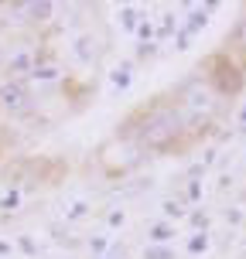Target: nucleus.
Returning a JSON list of instances; mask_svg holds the SVG:
<instances>
[{
    "label": "nucleus",
    "mask_w": 246,
    "mask_h": 259,
    "mask_svg": "<svg viewBox=\"0 0 246 259\" xmlns=\"http://www.w3.org/2000/svg\"><path fill=\"white\" fill-rule=\"evenodd\" d=\"M34 96H31V82L27 78H7L0 82V109L7 113H31Z\"/></svg>",
    "instance_id": "f257e3e1"
},
{
    "label": "nucleus",
    "mask_w": 246,
    "mask_h": 259,
    "mask_svg": "<svg viewBox=\"0 0 246 259\" xmlns=\"http://www.w3.org/2000/svg\"><path fill=\"white\" fill-rule=\"evenodd\" d=\"M178 99L192 109H205L208 99H212V85H208L202 75H192L185 85H178Z\"/></svg>",
    "instance_id": "f03ea898"
},
{
    "label": "nucleus",
    "mask_w": 246,
    "mask_h": 259,
    "mask_svg": "<svg viewBox=\"0 0 246 259\" xmlns=\"http://www.w3.org/2000/svg\"><path fill=\"white\" fill-rule=\"evenodd\" d=\"M31 68H34V62H31V52H17V55H11V62H7V72H11V78H27V75H31Z\"/></svg>",
    "instance_id": "7ed1b4c3"
},
{
    "label": "nucleus",
    "mask_w": 246,
    "mask_h": 259,
    "mask_svg": "<svg viewBox=\"0 0 246 259\" xmlns=\"http://www.w3.org/2000/svg\"><path fill=\"white\" fill-rule=\"evenodd\" d=\"M208 17H212V14H205L202 7H188V21H185L182 27H185V31H188V34L195 38L198 31H205V27H208Z\"/></svg>",
    "instance_id": "20e7f679"
},
{
    "label": "nucleus",
    "mask_w": 246,
    "mask_h": 259,
    "mask_svg": "<svg viewBox=\"0 0 246 259\" xmlns=\"http://www.w3.org/2000/svg\"><path fill=\"white\" fill-rule=\"evenodd\" d=\"M58 75H62L58 65H38V68H31L27 82H45V85H48V82H58Z\"/></svg>",
    "instance_id": "39448f33"
},
{
    "label": "nucleus",
    "mask_w": 246,
    "mask_h": 259,
    "mask_svg": "<svg viewBox=\"0 0 246 259\" xmlns=\"http://www.w3.org/2000/svg\"><path fill=\"white\" fill-rule=\"evenodd\" d=\"M120 27H123V31H137V24H140V7H120Z\"/></svg>",
    "instance_id": "423d86ee"
},
{
    "label": "nucleus",
    "mask_w": 246,
    "mask_h": 259,
    "mask_svg": "<svg viewBox=\"0 0 246 259\" xmlns=\"http://www.w3.org/2000/svg\"><path fill=\"white\" fill-rule=\"evenodd\" d=\"M171 239H174V229H171L168 222H154V225H151V242H157V246H168Z\"/></svg>",
    "instance_id": "0eeeda50"
},
{
    "label": "nucleus",
    "mask_w": 246,
    "mask_h": 259,
    "mask_svg": "<svg viewBox=\"0 0 246 259\" xmlns=\"http://www.w3.org/2000/svg\"><path fill=\"white\" fill-rule=\"evenodd\" d=\"M178 27H182V24H178V17H174V14H164L161 24H154V38H171Z\"/></svg>",
    "instance_id": "6e6552de"
},
{
    "label": "nucleus",
    "mask_w": 246,
    "mask_h": 259,
    "mask_svg": "<svg viewBox=\"0 0 246 259\" xmlns=\"http://www.w3.org/2000/svg\"><path fill=\"white\" fill-rule=\"evenodd\" d=\"M130 82H133V75H130V62H123L113 72V89H130Z\"/></svg>",
    "instance_id": "1a4fd4ad"
},
{
    "label": "nucleus",
    "mask_w": 246,
    "mask_h": 259,
    "mask_svg": "<svg viewBox=\"0 0 246 259\" xmlns=\"http://www.w3.org/2000/svg\"><path fill=\"white\" fill-rule=\"evenodd\" d=\"M133 34L140 38V45L154 41V21H151V17H140V24H137V31H133Z\"/></svg>",
    "instance_id": "9d476101"
},
{
    "label": "nucleus",
    "mask_w": 246,
    "mask_h": 259,
    "mask_svg": "<svg viewBox=\"0 0 246 259\" xmlns=\"http://www.w3.org/2000/svg\"><path fill=\"white\" fill-rule=\"evenodd\" d=\"M144 259H174V249H171V246H157V242H151V246H147V252H144Z\"/></svg>",
    "instance_id": "9b49d317"
},
{
    "label": "nucleus",
    "mask_w": 246,
    "mask_h": 259,
    "mask_svg": "<svg viewBox=\"0 0 246 259\" xmlns=\"http://www.w3.org/2000/svg\"><path fill=\"white\" fill-rule=\"evenodd\" d=\"M161 211H164V219H185V208H182V201H174V198H168L164 205H161Z\"/></svg>",
    "instance_id": "f8f14e48"
},
{
    "label": "nucleus",
    "mask_w": 246,
    "mask_h": 259,
    "mask_svg": "<svg viewBox=\"0 0 246 259\" xmlns=\"http://www.w3.org/2000/svg\"><path fill=\"white\" fill-rule=\"evenodd\" d=\"M205 249H208V232H195L192 239H188V252L198 256V252H205Z\"/></svg>",
    "instance_id": "ddd939ff"
},
{
    "label": "nucleus",
    "mask_w": 246,
    "mask_h": 259,
    "mask_svg": "<svg viewBox=\"0 0 246 259\" xmlns=\"http://www.w3.org/2000/svg\"><path fill=\"white\" fill-rule=\"evenodd\" d=\"M178 201H202V181H188V188Z\"/></svg>",
    "instance_id": "4468645a"
},
{
    "label": "nucleus",
    "mask_w": 246,
    "mask_h": 259,
    "mask_svg": "<svg viewBox=\"0 0 246 259\" xmlns=\"http://www.w3.org/2000/svg\"><path fill=\"white\" fill-rule=\"evenodd\" d=\"M188 222H192L195 232H208V211H192V215H188Z\"/></svg>",
    "instance_id": "2eb2a0df"
},
{
    "label": "nucleus",
    "mask_w": 246,
    "mask_h": 259,
    "mask_svg": "<svg viewBox=\"0 0 246 259\" xmlns=\"http://www.w3.org/2000/svg\"><path fill=\"white\" fill-rule=\"evenodd\" d=\"M0 208H4V211H17V208H21V191H7L4 194V198H0Z\"/></svg>",
    "instance_id": "dca6fc26"
},
{
    "label": "nucleus",
    "mask_w": 246,
    "mask_h": 259,
    "mask_svg": "<svg viewBox=\"0 0 246 259\" xmlns=\"http://www.w3.org/2000/svg\"><path fill=\"white\" fill-rule=\"evenodd\" d=\"M174 48H178V52H188V48H192V34H188L185 27L174 31Z\"/></svg>",
    "instance_id": "f3484780"
},
{
    "label": "nucleus",
    "mask_w": 246,
    "mask_h": 259,
    "mask_svg": "<svg viewBox=\"0 0 246 259\" xmlns=\"http://www.w3.org/2000/svg\"><path fill=\"white\" fill-rule=\"evenodd\" d=\"M86 211H89V205H86V201H72V205H68V211H65V219H82V215H86Z\"/></svg>",
    "instance_id": "a211bd4d"
},
{
    "label": "nucleus",
    "mask_w": 246,
    "mask_h": 259,
    "mask_svg": "<svg viewBox=\"0 0 246 259\" xmlns=\"http://www.w3.org/2000/svg\"><path fill=\"white\" fill-rule=\"evenodd\" d=\"M89 249L96 252V256H106V252H110V239H103V235H96V239H89Z\"/></svg>",
    "instance_id": "6ab92c4d"
},
{
    "label": "nucleus",
    "mask_w": 246,
    "mask_h": 259,
    "mask_svg": "<svg viewBox=\"0 0 246 259\" xmlns=\"http://www.w3.org/2000/svg\"><path fill=\"white\" fill-rule=\"evenodd\" d=\"M17 246H21V252H27V256H34V252H38V242H34L31 235H21V242H17Z\"/></svg>",
    "instance_id": "aec40b11"
},
{
    "label": "nucleus",
    "mask_w": 246,
    "mask_h": 259,
    "mask_svg": "<svg viewBox=\"0 0 246 259\" xmlns=\"http://www.w3.org/2000/svg\"><path fill=\"white\" fill-rule=\"evenodd\" d=\"M157 52V41H147V45H137V58H147V55Z\"/></svg>",
    "instance_id": "412c9836"
},
{
    "label": "nucleus",
    "mask_w": 246,
    "mask_h": 259,
    "mask_svg": "<svg viewBox=\"0 0 246 259\" xmlns=\"http://www.w3.org/2000/svg\"><path fill=\"white\" fill-rule=\"evenodd\" d=\"M202 174H205V167L202 164H192L188 167V181H202Z\"/></svg>",
    "instance_id": "4be33fe9"
},
{
    "label": "nucleus",
    "mask_w": 246,
    "mask_h": 259,
    "mask_svg": "<svg viewBox=\"0 0 246 259\" xmlns=\"http://www.w3.org/2000/svg\"><path fill=\"white\" fill-rule=\"evenodd\" d=\"M226 222H229V225H239V222H243V211H239V208H229V211H226Z\"/></svg>",
    "instance_id": "5701e85b"
},
{
    "label": "nucleus",
    "mask_w": 246,
    "mask_h": 259,
    "mask_svg": "<svg viewBox=\"0 0 246 259\" xmlns=\"http://www.w3.org/2000/svg\"><path fill=\"white\" fill-rule=\"evenodd\" d=\"M123 222H127V215H123V211H113V215H110V225H113V229H120Z\"/></svg>",
    "instance_id": "b1692460"
},
{
    "label": "nucleus",
    "mask_w": 246,
    "mask_h": 259,
    "mask_svg": "<svg viewBox=\"0 0 246 259\" xmlns=\"http://www.w3.org/2000/svg\"><path fill=\"white\" fill-rule=\"evenodd\" d=\"M11 252H14V246H11V242H4V239H0V256H11Z\"/></svg>",
    "instance_id": "393cba45"
},
{
    "label": "nucleus",
    "mask_w": 246,
    "mask_h": 259,
    "mask_svg": "<svg viewBox=\"0 0 246 259\" xmlns=\"http://www.w3.org/2000/svg\"><path fill=\"white\" fill-rule=\"evenodd\" d=\"M239 123H243V130H246V103L239 106Z\"/></svg>",
    "instance_id": "a878e982"
}]
</instances>
